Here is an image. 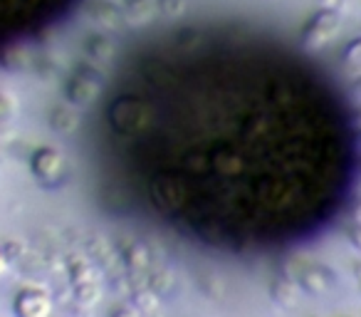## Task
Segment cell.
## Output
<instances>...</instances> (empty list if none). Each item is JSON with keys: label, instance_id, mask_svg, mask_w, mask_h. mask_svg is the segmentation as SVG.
Instances as JSON below:
<instances>
[{"label": "cell", "instance_id": "1", "mask_svg": "<svg viewBox=\"0 0 361 317\" xmlns=\"http://www.w3.org/2000/svg\"><path fill=\"white\" fill-rule=\"evenodd\" d=\"M341 30V16L336 11H324L322 8L314 18L310 20V25L305 28V35H302V42H305L307 50H322L324 45H329Z\"/></svg>", "mask_w": 361, "mask_h": 317}, {"label": "cell", "instance_id": "2", "mask_svg": "<svg viewBox=\"0 0 361 317\" xmlns=\"http://www.w3.org/2000/svg\"><path fill=\"white\" fill-rule=\"evenodd\" d=\"M99 90H102L99 75H97L94 70H90V67H82L70 80V85H67V97H70L75 104L85 107V104H90L92 100H97Z\"/></svg>", "mask_w": 361, "mask_h": 317}, {"label": "cell", "instance_id": "3", "mask_svg": "<svg viewBox=\"0 0 361 317\" xmlns=\"http://www.w3.org/2000/svg\"><path fill=\"white\" fill-rule=\"evenodd\" d=\"M32 172H35V177L40 179V181L55 184L57 179H62V174H65V156L57 149L45 146V149L35 151V156H32Z\"/></svg>", "mask_w": 361, "mask_h": 317}, {"label": "cell", "instance_id": "4", "mask_svg": "<svg viewBox=\"0 0 361 317\" xmlns=\"http://www.w3.org/2000/svg\"><path fill=\"white\" fill-rule=\"evenodd\" d=\"M139 104L141 102H134V100H126L121 104H116L111 109V116H114V126L124 134H136V131H144L146 126L151 124V114L141 116L139 112Z\"/></svg>", "mask_w": 361, "mask_h": 317}, {"label": "cell", "instance_id": "5", "mask_svg": "<svg viewBox=\"0 0 361 317\" xmlns=\"http://www.w3.org/2000/svg\"><path fill=\"white\" fill-rule=\"evenodd\" d=\"M16 315L18 317H50L52 302L45 292L40 290H23L16 297Z\"/></svg>", "mask_w": 361, "mask_h": 317}, {"label": "cell", "instance_id": "6", "mask_svg": "<svg viewBox=\"0 0 361 317\" xmlns=\"http://www.w3.org/2000/svg\"><path fill=\"white\" fill-rule=\"evenodd\" d=\"M341 62H344V72H346V75H349L351 80L359 82L361 80V37L346 45Z\"/></svg>", "mask_w": 361, "mask_h": 317}, {"label": "cell", "instance_id": "7", "mask_svg": "<svg viewBox=\"0 0 361 317\" xmlns=\"http://www.w3.org/2000/svg\"><path fill=\"white\" fill-rule=\"evenodd\" d=\"M52 129L60 131V134H72L77 129V114L67 109V107L55 109V114H52Z\"/></svg>", "mask_w": 361, "mask_h": 317}, {"label": "cell", "instance_id": "8", "mask_svg": "<svg viewBox=\"0 0 361 317\" xmlns=\"http://www.w3.org/2000/svg\"><path fill=\"white\" fill-rule=\"evenodd\" d=\"M154 13V0H131L129 3V18L134 23H146Z\"/></svg>", "mask_w": 361, "mask_h": 317}, {"label": "cell", "instance_id": "9", "mask_svg": "<svg viewBox=\"0 0 361 317\" xmlns=\"http://www.w3.org/2000/svg\"><path fill=\"white\" fill-rule=\"evenodd\" d=\"M18 114V102L11 92H0V121H11Z\"/></svg>", "mask_w": 361, "mask_h": 317}, {"label": "cell", "instance_id": "10", "mask_svg": "<svg viewBox=\"0 0 361 317\" xmlns=\"http://www.w3.org/2000/svg\"><path fill=\"white\" fill-rule=\"evenodd\" d=\"M275 297L282 302V305H295V300H297V290H295V285L292 282H287V280H282V282H277L275 285Z\"/></svg>", "mask_w": 361, "mask_h": 317}, {"label": "cell", "instance_id": "11", "mask_svg": "<svg viewBox=\"0 0 361 317\" xmlns=\"http://www.w3.org/2000/svg\"><path fill=\"white\" fill-rule=\"evenodd\" d=\"M305 287L310 292H324L326 290V280H324V275H322L319 270H314V273H310V275L305 277Z\"/></svg>", "mask_w": 361, "mask_h": 317}, {"label": "cell", "instance_id": "12", "mask_svg": "<svg viewBox=\"0 0 361 317\" xmlns=\"http://www.w3.org/2000/svg\"><path fill=\"white\" fill-rule=\"evenodd\" d=\"M77 297H80L85 305H92V302L99 297V292H97V287L92 285V282H82V285H77Z\"/></svg>", "mask_w": 361, "mask_h": 317}, {"label": "cell", "instance_id": "13", "mask_svg": "<svg viewBox=\"0 0 361 317\" xmlns=\"http://www.w3.org/2000/svg\"><path fill=\"white\" fill-rule=\"evenodd\" d=\"M349 238H351V243H354V246H356V248H359V251H361V226L351 228Z\"/></svg>", "mask_w": 361, "mask_h": 317}, {"label": "cell", "instance_id": "14", "mask_svg": "<svg viewBox=\"0 0 361 317\" xmlns=\"http://www.w3.org/2000/svg\"><path fill=\"white\" fill-rule=\"evenodd\" d=\"M6 273H8V256L0 251V277H6Z\"/></svg>", "mask_w": 361, "mask_h": 317}, {"label": "cell", "instance_id": "15", "mask_svg": "<svg viewBox=\"0 0 361 317\" xmlns=\"http://www.w3.org/2000/svg\"><path fill=\"white\" fill-rule=\"evenodd\" d=\"M319 3H322L324 11H336V6H339L341 0H319Z\"/></svg>", "mask_w": 361, "mask_h": 317}, {"label": "cell", "instance_id": "16", "mask_svg": "<svg viewBox=\"0 0 361 317\" xmlns=\"http://www.w3.org/2000/svg\"><path fill=\"white\" fill-rule=\"evenodd\" d=\"M114 317H139V315H136V312H131V310H119Z\"/></svg>", "mask_w": 361, "mask_h": 317}]
</instances>
